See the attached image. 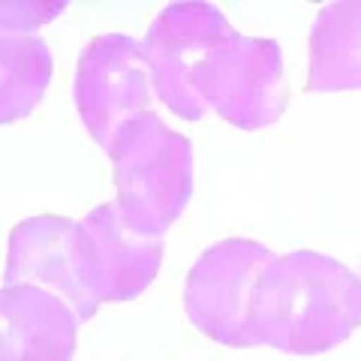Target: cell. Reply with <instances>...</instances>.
<instances>
[{"instance_id": "cell-5", "label": "cell", "mask_w": 361, "mask_h": 361, "mask_svg": "<svg viewBox=\"0 0 361 361\" xmlns=\"http://www.w3.org/2000/svg\"><path fill=\"white\" fill-rule=\"evenodd\" d=\"M274 262L265 244L226 238L196 259L184 286V310L196 329L223 346H250V310L259 277Z\"/></svg>"}, {"instance_id": "cell-2", "label": "cell", "mask_w": 361, "mask_h": 361, "mask_svg": "<svg viewBox=\"0 0 361 361\" xmlns=\"http://www.w3.org/2000/svg\"><path fill=\"white\" fill-rule=\"evenodd\" d=\"M361 329V280L331 256L295 250L274 256L259 277L250 346L319 355Z\"/></svg>"}, {"instance_id": "cell-9", "label": "cell", "mask_w": 361, "mask_h": 361, "mask_svg": "<svg viewBox=\"0 0 361 361\" xmlns=\"http://www.w3.org/2000/svg\"><path fill=\"white\" fill-rule=\"evenodd\" d=\"M307 90H361V0L319 9L310 30Z\"/></svg>"}, {"instance_id": "cell-8", "label": "cell", "mask_w": 361, "mask_h": 361, "mask_svg": "<svg viewBox=\"0 0 361 361\" xmlns=\"http://www.w3.org/2000/svg\"><path fill=\"white\" fill-rule=\"evenodd\" d=\"M99 268L106 301H130L148 289L163 265V241L135 232L115 202L94 208L85 217Z\"/></svg>"}, {"instance_id": "cell-6", "label": "cell", "mask_w": 361, "mask_h": 361, "mask_svg": "<svg viewBox=\"0 0 361 361\" xmlns=\"http://www.w3.org/2000/svg\"><path fill=\"white\" fill-rule=\"evenodd\" d=\"M151 94L157 90L142 42L123 33H103L85 45L75 75V106L103 151L121 127L148 115Z\"/></svg>"}, {"instance_id": "cell-1", "label": "cell", "mask_w": 361, "mask_h": 361, "mask_svg": "<svg viewBox=\"0 0 361 361\" xmlns=\"http://www.w3.org/2000/svg\"><path fill=\"white\" fill-rule=\"evenodd\" d=\"M154 90L184 121L217 111L238 130L280 121L289 103L283 51L238 33L211 4H169L142 39Z\"/></svg>"}, {"instance_id": "cell-11", "label": "cell", "mask_w": 361, "mask_h": 361, "mask_svg": "<svg viewBox=\"0 0 361 361\" xmlns=\"http://www.w3.org/2000/svg\"><path fill=\"white\" fill-rule=\"evenodd\" d=\"M66 4H37V0H21V4H0V30L16 33V37H33V30L49 25L54 16H61Z\"/></svg>"}, {"instance_id": "cell-7", "label": "cell", "mask_w": 361, "mask_h": 361, "mask_svg": "<svg viewBox=\"0 0 361 361\" xmlns=\"http://www.w3.org/2000/svg\"><path fill=\"white\" fill-rule=\"evenodd\" d=\"M78 316L61 295L13 283L0 289V361H70Z\"/></svg>"}, {"instance_id": "cell-3", "label": "cell", "mask_w": 361, "mask_h": 361, "mask_svg": "<svg viewBox=\"0 0 361 361\" xmlns=\"http://www.w3.org/2000/svg\"><path fill=\"white\" fill-rule=\"evenodd\" d=\"M106 154L115 163L118 211L135 232L163 238L193 196L190 139L148 111L121 127Z\"/></svg>"}, {"instance_id": "cell-4", "label": "cell", "mask_w": 361, "mask_h": 361, "mask_svg": "<svg viewBox=\"0 0 361 361\" xmlns=\"http://www.w3.org/2000/svg\"><path fill=\"white\" fill-rule=\"evenodd\" d=\"M33 283L63 295L78 319H90L106 304L90 232L58 214H39L18 223L9 235L6 286Z\"/></svg>"}, {"instance_id": "cell-10", "label": "cell", "mask_w": 361, "mask_h": 361, "mask_svg": "<svg viewBox=\"0 0 361 361\" xmlns=\"http://www.w3.org/2000/svg\"><path fill=\"white\" fill-rule=\"evenodd\" d=\"M51 82V51L39 37L0 30V123L27 118Z\"/></svg>"}]
</instances>
